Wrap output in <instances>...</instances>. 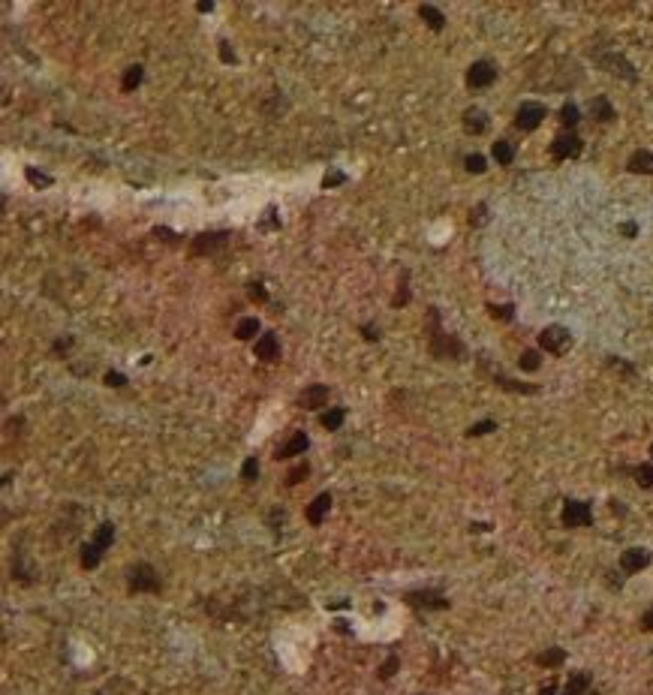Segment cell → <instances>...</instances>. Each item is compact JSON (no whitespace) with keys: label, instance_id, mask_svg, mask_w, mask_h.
Segmentation results:
<instances>
[{"label":"cell","instance_id":"cell-28","mask_svg":"<svg viewBox=\"0 0 653 695\" xmlns=\"http://www.w3.org/2000/svg\"><path fill=\"white\" fill-rule=\"evenodd\" d=\"M518 367L524 370V374H536V370L542 367V355L539 350H524L518 355Z\"/></svg>","mask_w":653,"mask_h":695},{"label":"cell","instance_id":"cell-19","mask_svg":"<svg viewBox=\"0 0 653 695\" xmlns=\"http://www.w3.org/2000/svg\"><path fill=\"white\" fill-rule=\"evenodd\" d=\"M557 121H560V127H563L566 132H575V127L581 123V109H578L572 99H566V103L560 105V112H557Z\"/></svg>","mask_w":653,"mask_h":695},{"label":"cell","instance_id":"cell-44","mask_svg":"<svg viewBox=\"0 0 653 695\" xmlns=\"http://www.w3.org/2000/svg\"><path fill=\"white\" fill-rule=\"evenodd\" d=\"M361 337L374 343V341H379V337H383V331H379V325H374V322H365V325H361Z\"/></svg>","mask_w":653,"mask_h":695},{"label":"cell","instance_id":"cell-49","mask_svg":"<svg viewBox=\"0 0 653 695\" xmlns=\"http://www.w3.org/2000/svg\"><path fill=\"white\" fill-rule=\"evenodd\" d=\"M639 623H641V632H653V605H650L647 611H644Z\"/></svg>","mask_w":653,"mask_h":695},{"label":"cell","instance_id":"cell-1","mask_svg":"<svg viewBox=\"0 0 653 695\" xmlns=\"http://www.w3.org/2000/svg\"><path fill=\"white\" fill-rule=\"evenodd\" d=\"M425 334H428V352L434 355V359L440 361H464L467 359V346L461 337L449 334V331H443L440 325V310L431 308L425 316Z\"/></svg>","mask_w":653,"mask_h":695},{"label":"cell","instance_id":"cell-24","mask_svg":"<svg viewBox=\"0 0 653 695\" xmlns=\"http://www.w3.org/2000/svg\"><path fill=\"white\" fill-rule=\"evenodd\" d=\"M142 79H145V66L142 63L127 66V70H123V79H121V90L123 94H133V90L142 85Z\"/></svg>","mask_w":653,"mask_h":695},{"label":"cell","instance_id":"cell-47","mask_svg":"<svg viewBox=\"0 0 653 695\" xmlns=\"http://www.w3.org/2000/svg\"><path fill=\"white\" fill-rule=\"evenodd\" d=\"M608 367H617V370H623V374H630V376L635 374V367H632V364H630V361H620L617 355H611V359H608Z\"/></svg>","mask_w":653,"mask_h":695},{"label":"cell","instance_id":"cell-18","mask_svg":"<svg viewBox=\"0 0 653 695\" xmlns=\"http://www.w3.org/2000/svg\"><path fill=\"white\" fill-rule=\"evenodd\" d=\"M626 169H630L632 175H650L653 178V151H647V148L632 151L630 160H626Z\"/></svg>","mask_w":653,"mask_h":695},{"label":"cell","instance_id":"cell-42","mask_svg":"<svg viewBox=\"0 0 653 695\" xmlns=\"http://www.w3.org/2000/svg\"><path fill=\"white\" fill-rule=\"evenodd\" d=\"M247 295H250L253 304H268V289L262 283H250L247 286Z\"/></svg>","mask_w":653,"mask_h":695},{"label":"cell","instance_id":"cell-9","mask_svg":"<svg viewBox=\"0 0 653 695\" xmlns=\"http://www.w3.org/2000/svg\"><path fill=\"white\" fill-rule=\"evenodd\" d=\"M403 602L412 605V608H425V611H445L452 605L440 590H410L407 596H403Z\"/></svg>","mask_w":653,"mask_h":695},{"label":"cell","instance_id":"cell-29","mask_svg":"<svg viewBox=\"0 0 653 695\" xmlns=\"http://www.w3.org/2000/svg\"><path fill=\"white\" fill-rule=\"evenodd\" d=\"M494 383H497L500 388H506V392H515V394H536L539 388L536 385H527V383H518V379H509V376H494Z\"/></svg>","mask_w":653,"mask_h":695},{"label":"cell","instance_id":"cell-10","mask_svg":"<svg viewBox=\"0 0 653 695\" xmlns=\"http://www.w3.org/2000/svg\"><path fill=\"white\" fill-rule=\"evenodd\" d=\"M653 560V554L647 548H626L620 554V572L623 575H639L641 569H647Z\"/></svg>","mask_w":653,"mask_h":695},{"label":"cell","instance_id":"cell-36","mask_svg":"<svg viewBox=\"0 0 653 695\" xmlns=\"http://www.w3.org/2000/svg\"><path fill=\"white\" fill-rule=\"evenodd\" d=\"M24 178H28V184H34V187H52V184H54L52 175H46V172H37L34 165H28V169H24Z\"/></svg>","mask_w":653,"mask_h":695},{"label":"cell","instance_id":"cell-43","mask_svg":"<svg viewBox=\"0 0 653 695\" xmlns=\"http://www.w3.org/2000/svg\"><path fill=\"white\" fill-rule=\"evenodd\" d=\"M485 223H488V205L485 202H479L476 205V208L473 211H470V226H485Z\"/></svg>","mask_w":653,"mask_h":695},{"label":"cell","instance_id":"cell-20","mask_svg":"<svg viewBox=\"0 0 653 695\" xmlns=\"http://www.w3.org/2000/svg\"><path fill=\"white\" fill-rule=\"evenodd\" d=\"M590 683H593V674L590 672H575L566 681V686H563V692H560V695H587V692H590Z\"/></svg>","mask_w":653,"mask_h":695},{"label":"cell","instance_id":"cell-41","mask_svg":"<svg viewBox=\"0 0 653 695\" xmlns=\"http://www.w3.org/2000/svg\"><path fill=\"white\" fill-rule=\"evenodd\" d=\"M341 184H346V175L341 169H332L325 178H322V190H334V187H341Z\"/></svg>","mask_w":653,"mask_h":695},{"label":"cell","instance_id":"cell-6","mask_svg":"<svg viewBox=\"0 0 653 695\" xmlns=\"http://www.w3.org/2000/svg\"><path fill=\"white\" fill-rule=\"evenodd\" d=\"M584 151V139L578 136V132H557L554 136V142H551V157L557 163H563V160H575L578 154Z\"/></svg>","mask_w":653,"mask_h":695},{"label":"cell","instance_id":"cell-56","mask_svg":"<svg viewBox=\"0 0 653 695\" xmlns=\"http://www.w3.org/2000/svg\"><path fill=\"white\" fill-rule=\"evenodd\" d=\"M587 695H599V692H587Z\"/></svg>","mask_w":653,"mask_h":695},{"label":"cell","instance_id":"cell-21","mask_svg":"<svg viewBox=\"0 0 653 695\" xmlns=\"http://www.w3.org/2000/svg\"><path fill=\"white\" fill-rule=\"evenodd\" d=\"M419 19L425 21L434 33H440V30L445 28V15H443V10H436L434 3H421V6H419Z\"/></svg>","mask_w":653,"mask_h":695},{"label":"cell","instance_id":"cell-30","mask_svg":"<svg viewBox=\"0 0 653 695\" xmlns=\"http://www.w3.org/2000/svg\"><path fill=\"white\" fill-rule=\"evenodd\" d=\"M410 271H401V280H398V292L392 298V308H407L410 304Z\"/></svg>","mask_w":653,"mask_h":695},{"label":"cell","instance_id":"cell-12","mask_svg":"<svg viewBox=\"0 0 653 695\" xmlns=\"http://www.w3.org/2000/svg\"><path fill=\"white\" fill-rule=\"evenodd\" d=\"M328 397H332L328 385L313 383V385H308V388H304V392L299 394V407H301V410H322V407L328 403Z\"/></svg>","mask_w":653,"mask_h":695},{"label":"cell","instance_id":"cell-16","mask_svg":"<svg viewBox=\"0 0 653 695\" xmlns=\"http://www.w3.org/2000/svg\"><path fill=\"white\" fill-rule=\"evenodd\" d=\"M253 352H256V359H262V361H277L280 359V341H277L274 331L259 334V341L253 343Z\"/></svg>","mask_w":653,"mask_h":695},{"label":"cell","instance_id":"cell-25","mask_svg":"<svg viewBox=\"0 0 653 695\" xmlns=\"http://www.w3.org/2000/svg\"><path fill=\"white\" fill-rule=\"evenodd\" d=\"M563 662H566L563 647H548V650H542L539 656H536V665H542V668H560Z\"/></svg>","mask_w":653,"mask_h":695},{"label":"cell","instance_id":"cell-53","mask_svg":"<svg viewBox=\"0 0 653 695\" xmlns=\"http://www.w3.org/2000/svg\"><path fill=\"white\" fill-rule=\"evenodd\" d=\"M196 10H199V12H214V3H211V0H208V3H196Z\"/></svg>","mask_w":653,"mask_h":695},{"label":"cell","instance_id":"cell-39","mask_svg":"<svg viewBox=\"0 0 653 695\" xmlns=\"http://www.w3.org/2000/svg\"><path fill=\"white\" fill-rule=\"evenodd\" d=\"M241 479H244V482H256V479H259V461H256V458H247V461L241 463Z\"/></svg>","mask_w":653,"mask_h":695},{"label":"cell","instance_id":"cell-14","mask_svg":"<svg viewBox=\"0 0 653 695\" xmlns=\"http://www.w3.org/2000/svg\"><path fill=\"white\" fill-rule=\"evenodd\" d=\"M332 494L328 491H322V494H317L313 496V503L308 506V512H304V518H308V524H313V527H319L322 521L328 518V512H332Z\"/></svg>","mask_w":653,"mask_h":695},{"label":"cell","instance_id":"cell-3","mask_svg":"<svg viewBox=\"0 0 653 695\" xmlns=\"http://www.w3.org/2000/svg\"><path fill=\"white\" fill-rule=\"evenodd\" d=\"M572 343H575L572 331L566 325H557V322H554V325H545L539 331V350L548 355H566L572 350Z\"/></svg>","mask_w":653,"mask_h":695},{"label":"cell","instance_id":"cell-4","mask_svg":"<svg viewBox=\"0 0 653 695\" xmlns=\"http://www.w3.org/2000/svg\"><path fill=\"white\" fill-rule=\"evenodd\" d=\"M548 118V109H545V103H536V99H527V103H521L518 105V112H515V130H521V132H533V130H539L542 127V121Z\"/></svg>","mask_w":653,"mask_h":695},{"label":"cell","instance_id":"cell-31","mask_svg":"<svg viewBox=\"0 0 653 695\" xmlns=\"http://www.w3.org/2000/svg\"><path fill=\"white\" fill-rule=\"evenodd\" d=\"M90 542H97L103 551L109 548V545L114 542V524H112V521H103V524L97 527V533H94V539H90Z\"/></svg>","mask_w":653,"mask_h":695},{"label":"cell","instance_id":"cell-23","mask_svg":"<svg viewBox=\"0 0 653 695\" xmlns=\"http://www.w3.org/2000/svg\"><path fill=\"white\" fill-rule=\"evenodd\" d=\"M262 331V322L256 319V316H244V319H238V325H235V337L238 341H259V334Z\"/></svg>","mask_w":653,"mask_h":695},{"label":"cell","instance_id":"cell-55","mask_svg":"<svg viewBox=\"0 0 653 695\" xmlns=\"http://www.w3.org/2000/svg\"><path fill=\"white\" fill-rule=\"evenodd\" d=\"M650 458H653V443H650Z\"/></svg>","mask_w":653,"mask_h":695},{"label":"cell","instance_id":"cell-13","mask_svg":"<svg viewBox=\"0 0 653 695\" xmlns=\"http://www.w3.org/2000/svg\"><path fill=\"white\" fill-rule=\"evenodd\" d=\"M308 449H310V436L304 434V430H295V434L289 436V440L277 449L274 458H277V461H289V458H299V454H304Z\"/></svg>","mask_w":653,"mask_h":695},{"label":"cell","instance_id":"cell-32","mask_svg":"<svg viewBox=\"0 0 653 695\" xmlns=\"http://www.w3.org/2000/svg\"><path fill=\"white\" fill-rule=\"evenodd\" d=\"M310 476V463L308 461H301V463H295L292 470L286 473V487H295V485H301L304 479Z\"/></svg>","mask_w":653,"mask_h":695},{"label":"cell","instance_id":"cell-45","mask_svg":"<svg viewBox=\"0 0 653 695\" xmlns=\"http://www.w3.org/2000/svg\"><path fill=\"white\" fill-rule=\"evenodd\" d=\"M106 385H109V388H123V385H127V376L109 370V374H106Z\"/></svg>","mask_w":653,"mask_h":695},{"label":"cell","instance_id":"cell-11","mask_svg":"<svg viewBox=\"0 0 653 695\" xmlns=\"http://www.w3.org/2000/svg\"><path fill=\"white\" fill-rule=\"evenodd\" d=\"M226 241H229V232H202V235H196L193 244H190V256L214 253V250H220Z\"/></svg>","mask_w":653,"mask_h":695},{"label":"cell","instance_id":"cell-51","mask_svg":"<svg viewBox=\"0 0 653 695\" xmlns=\"http://www.w3.org/2000/svg\"><path fill=\"white\" fill-rule=\"evenodd\" d=\"M154 238H163V241L175 244V235H172V232H169V229H160V226H157V229H154Z\"/></svg>","mask_w":653,"mask_h":695},{"label":"cell","instance_id":"cell-48","mask_svg":"<svg viewBox=\"0 0 653 695\" xmlns=\"http://www.w3.org/2000/svg\"><path fill=\"white\" fill-rule=\"evenodd\" d=\"M620 235H623V238H635V235H639V223H632V220L620 223Z\"/></svg>","mask_w":653,"mask_h":695},{"label":"cell","instance_id":"cell-5","mask_svg":"<svg viewBox=\"0 0 653 695\" xmlns=\"http://www.w3.org/2000/svg\"><path fill=\"white\" fill-rule=\"evenodd\" d=\"M560 524L575 530V527H590L593 524V506L587 500H566L563 512H560Z\"/></svg>","mask_w":653,"mask_h":695},{"label":"cell","instance_id":"cell-26","mask_svg":"<svg viewBox=\"0 0 653 695\" xmlns=\"http://www.w3.org/2000/svg\"><path fill=\"white\" fill-rule=\"evenodd\" d=\"M103 548L97 542H88V545H81V569H97L100 566V560H103Z\"/></svg>","mask_w":653,"mask_h":695},{"label":"cell","instance_id":"cell-50","mask_svg":"<svg viewBox=\"0 0 653 695\" xmlns=\"http://www.w3.org/2000/svg\"><path fill=\"white\" fill-rule=\"evenodd\" d=\"M268 226H280V223L274 220V205H268L265 208V223H262V229H268Z\"/></svg>","mask_w":653,"mask_h":695},{"label":"cell","instance_id":"cell-17","mask_svg":"<svg viewBox=\"0 0 653 695\" xmlns=\"http://www.w3.org/2000/svg\"><path fill=\"white\" fill-rule=\"evenodd\" d=\"M488 127H491V121H488V112L485 109L473 105V109L464 112V132H467V136H485Z\"/></svg>","mask_w":653,"mask_h":695},{"label":"cell","instance_id":"cell-46","mask_svg":"<svg viewBox=\"0 0 653 695\" xmlns=\"http://www.w3.org/2000/svg\"><path fill=\"white\" fill-rule=\"evenodd\" d=\"M70 346H72V337H70V334H67V337H57L54 346H52V352H54V355H61V352L67 355V352H70Z\"/></svg>","mask_w":653,"mask_h":695},{"label":"cell","instance_id":"cell-52","mask_svg":"<svg viewBox=\"0 0 653 695\" xmlns=\"http://www.w3.org/2000/svg\"><path fill=\"white\" fill-rule=\"evenodd\" d=\"M539 695H560V689H557V683H554V681H551V683H545V686H542V689H539Z\"/></svg>","mask_w":653,"mask_h":695},{"label":"cell","instance_id":"cell-8","mask_svg":"<svg viewBox=\"0 0 653 695\" xmlns=\"http://www.w3.org/2000/svg\"><path fill=\"white\" fill-rule=\"evenodd\" d=\"M497 76H500L497 63H491V61H473V63L467 66L464 81H467V88L482 90V88H491L494 81H497Z\"/></svg>","mask_w":653,"mask_h":695},{"label":"cell","instance_id":"cell-15","mask_svg":"<svg viewBox=\"0 0 653 695\" xmlns=\"http://www.w3.org/2000/svg\"><path fill=\"white\" fill-rule=\"evenodd\" d=\"M587 112H590V118L596 123H614L617 121V109L611 105L608 97H593L590 103H587Z\"/></svg>","mask_w":653,"mask_h":695},{"label":"cell","instance_id":"cell-54","mask_svg":"<svg viewBox=\"0 0 653 695\" xmlns=\"http://www.w3.org/2000/svg\"><path fill=\"white\" fill-rule=\"evenodd\" d=\"M470 530H476V533H485V530H491V524H479V521H476V524H470Z\"/></svg>","mask_w":653,"mask_h":695},{"label":"cell","instance_id":"cell-33","mask_svg":"<svg viewBox=\"0 0 653 695\" xmlns=\"http://www.w3.org/2000/svg\"><path fill=\"white\" fill-rule=\"evenodd\" d=\"M488 313L497 322H512L515 319V304H488Z\"/></svg>","mask_w":653,"mask_h":695},{"label":"cell","instance_id":"cell-34","mask_svg":"<svg viewBox=\"0 0 653 695\" xmlns=\"http://www.w3.org/2000/svg\"><path fill=\"white\" fill-rule=\"evenodd\" d=\"M632 476H635V485L639 487H653V463H639V467H632Z\"/></svg>","mask_w":653,"mask_h":695},{"label":"cell","instance_id":"cell-40","mask_svg":"<svg viewBox=\"0 0 653 695\" xmlns=\"http://www.w3.org/2000/svg\"><path fill=\"white\" fill-rule=\"evenodd\" d=\"M217 52H220V61H223V63H238V54H235V48H232V43H229V39H220V43H217Z\"/></svg>","mask_w":653,"mask_h":695},{"label":"cell","instance_id":"cell-57","mask_svg":"<svg viewBox=\"0 0 653 695\" xmlns=\"http://www.w3.org/2000/svg\"><path fill=\"white\" fill-rule=\"evenodd\" d=\"M416 695H425V692H416Z\"/></svg>","mask_w":653,"mask_h":695},{"label":"cell","instance_id":"cell-2","mask_svg":"<svg viewBox=\"0 0 653 695\" xmlns=\"http://www.w3.org/2000/svg\"><path fill=\"white\" fill-rule=\"evenodd\" d=\"M127 590L130 593H160L163 590L160 572H157L151 563H136V566L127 569Z\"/></svg>","mask_w":653,"mask_h":695},{"label":"cell","instance_id":"cell-35","mask_svg":"<svg viewBox=\"0 0 653 695\" xmlns=\"http://www.w3.org/2000/svg\"><path fill=\"white\" fill-rule=\"evenodd\" d=\"M464 169L470 172V175H482V172L488 169V160L482 154H467L464 157Z\"/></svg>","mask_w":653,"mask_h":695},{"label":"cell","instance_id":"cell-27","mask_svg":"<svg viewBox=\"0 0 653 695\" xmlns=\"http://www.w3.org/2000/svg\"><path fill=\"white\" fill-rule=\"evenodd\" d=\"M343 419H346V410H343V407H328V410L319 416V425L325 427V430H341Z\"/></svg>","mask_w":653,"mask_h":695},{"label":"cell","instance_id":"cell-7","mask_svg":"<svg viewBox=\"0 0 653 695\" xmlns=\"http://www.w3.org/2000/svg\"><path fill=\"white\" fill-rule=\"evenodd\" d=\"M596 63H599V70H605V72H611V76H617V79H623V81H639V70H635V66L626 61L620 52L599 54Z\"/></svg>","mask_w":653,"mask_h":695},{"label":"cell","instance_id":"cell-22","mask_svg":"<svg viewBox=\"0 0 653 695\" xmlns=\"http://www.w3.org/2000/svg\"><path fill=\"white\" fill-rule=\"evenodd\" d=\"M515 142H509V139H497V142L491 145V157L497 160V165H512L515 163Z\"/></svg>","mask_w":653,"mask_h":695},{"label":"cell","instance_id":"cell-38","mask_svg":"<svg viewBox=\"0 0 653 695\" xmlns=\"http://www.w3.org/2000/svg\"><path fill=\"white\" fill-rule=\"evenodd\" d=\"M491 430H497V421L494 419H485V421H476V425L467 427V436H485L491 434Z\"/></svg>","mask_w":653,"mask_h":695},{"label":"cell","instance_id":"cell-37","mask_svg":"<svg viewBox=\"0 0 653 695\" xmlns=\"http://www.w3.org/2000/svg\"><path fill=\"white\" fill-rule=\"evenodd\" d=\"M398 665H401V656L398 653H388V659L379 665V681H388V677L398 672Z\"/></svg>","mask_w":653,"mask_h":695}]
</instances>
